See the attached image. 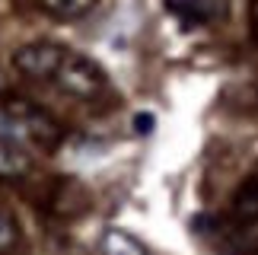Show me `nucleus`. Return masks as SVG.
I'll use <instances>...</instances> for the list:
<instances>
[{
  "label": "nucleus",
  "instance_id": "0eeeda50",
  "mask_svg": "<svg viewBox=\"0 0 258 255\" xmlns=\"http://www.w3.org/2000/svg\"><path fill=\"white\" fill-rule=\"evenodd\" d=\"M102 252L105 255H147L144 242H137L127 230H118V227L102 233Z\"/></svg>",
  "mask_w": 258,
  "mask_h": 255
},
{
  "label": "nucleus",
  "instance_id": "7ed1b4c3",
  "mask_svg": "<svg viewBox=\"0 0 258 255\" xmlns=\"http://www.w3.org/2000/svg\"><path fill=\"white\" fill-rule=\"evenodd\" d=\"M67 48L57 42H29L13 51V67L29 80H51Z\"/></svg>",
  "mask_w": 258,
  "mask_h": 255
},
{
  "label": "nucleus",
  "instance_id": "39448f33",
  "mask_svg": "<svg viewBox=\"0 0 258 255\" xmlns=\"http://www.w3.org/2000/svg\"><path fill=\"white\" fill-rule=\"evenodd\" d=\"M166 10L175 13L182 23L188 26H201V23H211L223 13L220 0H166Z\"/></svg>",
  "mask_w": 258,
  "mask_h": 255
},
{
  "label": "nucleus",
  "instance_id": "f03ea898",
  "mask_svg": "<svg viewBox=\"0 0 258 255\" xmlns=\"http://www.w3.org/2000/svg\"><path fill=\"white\" fill-rule=\"evenodd\" d=\"M51 80L74 99H96L105 90V71L80 51H64Z\"/></svg>",
  "mask_w": 258,
  "mask_h": 255
},
{
  "label": "nucleus",
  "instance_id": "9b49d317",
  "mask_svg": "<svg viewBox=\"0 0 258 255\" xmlns=\"http://www.w3.org/2000/svg\"><path fill=\"white\" fill-rule=\"evenodd\" d=\"M7 90V77H4V71H0V93Z\"/></svg>",
  "mask_w": 258,
  "mask_h": 255
},
{
  "label": "nucleus",
  "instance_id": "f257e3e1",
  "mask_svg": "<svg viewBox=\"0 0 258 255\" xmlns=\"http://www.w3.org/2000/svg\"><path fill=\"white\" fill-rule=\"evenodd\" d=\"M0 128L7 134H13L16 141H32L45 150L57 147L64 137V128L57 124L54 115L32 105L29 99H10L0 105Z\"/></svg>",
  "mask_w": 258,
  "mask_h": 255
},
{
  "label": "nucleus",
  "instance_id": "423d86ee",
  "mask_svg": "<svg viewBox=\"0 0 258 255\" xmlns=\"http://www.w3.org/2000/svg\"><path fill=\"white\" fill-rule=\"evenodd\" d=\"M233 217L239 223H258V175H249L233 195Z\"/></svg>",
  "mask_w": 258,
  "mask_h": 255
},
{
  "label": "nucleus",
  "instance_id": "9d476101",
  "mask_svg": "<svg viewBox=\"0 0 258 255\" xmlns=\"http://www.w3.org/2000/svg\"><path fill=\"white\" fill-rule=\"evenodd\" d=\"M153 124H156L153 115H137V118H134V128H137L141 134H150V131H153Z\"/></svg>",
  "mask_w": 258,
  "mask_h": 255
},
{
  "label": "nucleus",
  "instance_id": "6e6552de",
  "mask_svg": "<svg viewBox=\"0 0 258 255\" xmlns=\"http://www.w3.org/2000/svg\"><path fill=\"white\" fill-rule=\"evenodd\" d=\"M96 0H38V7L54 19H80L93 10Z\"/></svg>",
  "mask_w": 258,
  "mask_h": 255
},
{
  "label": "nucleus",
  "instance_id": "1a4fd4ad",
  "mask_svg": "<svg viewBox=\"0 0 258 255\" xmlns=\"http://www.w3.org/2000/svg\"><path fill=\"white\" fill-rule=\"evenodd\" d=\"M19 239H23L19 223L10 217L7 211H0V255H13L19 249Z\"/></svg>",
  "mask_w": 258,
  "mask_h": 255
},
{
  "label": "nucleus",
  "instance_id": "20e7f679",
  "mask_svg": "<svg viewBox=\"0 0 258 255\" xmlns=\"http://www.w3.org/2000/svg\"><path fill=\"white\" fill-rule=\"evenodd\" d=\"M29 172H32V156L26 153V147L13 137H0V179L16 182L26 179Z\"/></svg>",
  "mask_w": 258,
  "mask_h": 255
},
{
  "label": "nucleus",
  "instance_id": "f8f14e48",
  "mask_svg": "<svg viewBox=\"0 0 258 255\" xmlns=\"http://www.w3.org/2000/svg\"><path fill=\"white\" fill-rule=\"evenodd\" d=\"M255 38H258V29H255Z\"/></svg>",
  "mask_w": 258,
  "mask_h": 255
}]
</instances>
